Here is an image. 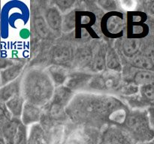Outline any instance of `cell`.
I'll return each instance as SVG.
<instances>
[{
	"label": "cell",
	"mask_w": 154,
	"mask_h": 144,
	"mask_svg": "<svg viewBox=\"0 0 154 144\" xmlns=\"http://www.w3.org/2000/svg\"><path fill=\"white\" fill-rule=\"evenodd\" d=\"M129 62L133 67L138 68L140 70L154 71V64L147 53H138L133 58H130Z\"/></svg>",
	"instance_id": "obj_15"
},
{
	"label": "cell",
	"mask_w": 154,
	"mask_h": 144,
	"mask_svg": "<svg viewBox=\"0 0 154 144\" xmlns=\"http://www.w3.org/2000/svg\"><path fill=\"white\" fill-rule=\"evenodd\" d=\"M42 112L38 106L29 102H25L22 113V122L25 125L37 122L40 120Z\"/></svg>",
	"instance_id": "obj_7"
},
{
	"label": "cell",
	"mask_w": 154,
	"mask_h": 144,
	"mask_svg": "<svg viewBox=\"0 0 154 144\" xmlns=\"http://www.w3.org/2000/svg\"><path fill=\"white\" fill-rule=\"evenodd\" d=\"M140 94L143 101L146 105H151L154 103V84L142 86L140 87Z\"/></svg>",
	"instance_id": "obj_25"
},
{
	"label": "cell",
	"mask_w": 154,
	"mask_h": 144,
	"mask_svg": "<svg viewBox=\"0 0 154 144\" xmlns=\"http://www.w3.org/2000/svg\"><path fill=\"white\" fill-rule=\"evenodd\" d=\"M106 67L109 70L120 72L121 70V62L118 54L113 48H110L107 50L106 54Z\"/></svg>",
	"instance_id": "obj_23"
},
{
	"label": "cell",
	"mask_w": 154,
	"mask_h": 144,
	"mask_svg": "<svg viewBox=\"0 0 154 144\" xmlns=\"http://www.w3.org/2000/svg\"><path fill=\"white\" fill-rule=\"evenodd\" d=\"M48 70H49L48 74L56 84L63 85L66 83L69 75H68L67 70L63 66L54 64L51 66Z\"/></svg>",
	"instance_id": "obj_18"
},
{
	"label": "cell",
	"mask_w": 154,
	"mask_h": 144,
	"mask_svg": "<svg viewBox=\"0 0 154 144\" xmlns=\"http://www.w3.org/2000/svg\"><path fill=\"white\" fill-rule=\"evenodd\" d=\"M103 80L105 90L118 89L121 85V74L120 72L109 70L101 74Z\"/></svg>",
	"instance_id": "obj_11"
},
{
	"label": "cell",
	"mask_w": 154,
	"mask_h": 144,
	"mask_svg": "<svg viewBox=\"0 0 154 144\" xmlns=\"http://www.w3.org/2000/svg\"><path fill=\"white\" fill-rule=\"evenodd\" d=\"M141 43L139 38H126L121 44L123 54L129 59L139 53Z\"/></svg>",
	"instance_id": "obj_14"
},
{
	"label": "cell",
	"mask_w": 154,
	"mask_h": 144,
	"mask_svg": "<svg viewBox=\"0 0 154 144\" xmlns=\"http://www.w3.org/2000/svg\"><path fill=\"white\" fill-rule=\"evenodd\" d=\"M75 24H76V13L75 11H72L68 14L63 19L62 29L64 32L72 31L75 28Z\"/></svg>",
	"instance_id": "obj_27"
},
{
	"label": "cell",
	"mask_w": 154,
	"mask_h": 144,
	"mask_svg": "<svg viewBox=\"0 0 154 144\" xmlns=\"http://www.w3.org/2000/svg\"><path fill=\"white\" fill-rule=\"evenodd\" d=\"M98 4L101 6L103 9L108 10V12L114 11L117 9L118 2L117 1H111V0H102V1L97 2Z\"/></svg>",
	"instance_id": "obj_28"
},
{
	"label": "cell",
	"mask_w": 154,
	"mask_h": 144,
	"mask_svg": "<svg viewBox=\"0 0 154 144\" xmlns=\"http://www.w3.org/2000/svg\"><path fill=\"white\" fill-rule=\"evenodd\" d=\"M107 51L104 46H99L95 52L93 51V61L91 68L95 72H102L106 66Z\"/></svg>",
	"instance_id": "obj_12"
},
{
	"label": "cell",
	"mask_w": 154,
	"mask_h": 144,
	"mask_svg": "<svg viewBox=\"0 0 154 144\" xmlns=\"http://www.w3.org/2000/svg\"><path fill=\"white\" fill-rule=\"evenodd\" d=\"M24 104L25 103H24L23 98L18 95L12 98L11 99L5 102V104L14 117L19 118L20 116H22Z\"/></svg>",
	"instance_id": "obj_21"
},
{
	"label": "cell",
	"mask_w": 154,
	"mask_h": 144,
	"mask_svg": "<svg viewBox=\"0 0 154 144\" xmlns=\"http://www.w3.org/2000/svg\"><path fill=\"white\" fill-rule=\"evenodd\" d=\"M20 123L17 118H14L2 126V134L5 144H14L15 136Z\"/></svg>",
	"instance_id": "obj_9"
},
{
	"label": "cell",
	"mask_w": 154,
	"mask_h": 144,
	"mask_svg": "<svg viewBox=\"0 0 154 144\" xmlns=\"http://www.w3.org/2000/svg\"><path fill=\"white\" fill-rule=\"evenodd\" d=\"M138 91H140L139 86L135 85V83H130L121 88L122 93L126 96H132Z\"/></svg>",
	"instance_id": "obj_29"
},
{
	"label": "cell",
	"mask_w": 154,
	"mask_h": 144,
	"mask_svg": "<svg viewBox=\"0 0 154 144\" xmlns=\"http://www.w3.org/2000/svg\"><path fill=\"white\" fill-rule=\"evenodd\" d=\"M72 58V52L70 48L66 46H57L53 52V60L56 64H67Z\"/></svg>",
	"instance_id": "obj_17"
},
{
	"label": "cell",
	"mask_w": 154,
	"mask_h": 144,
	"mask_svg": "<svg viewBox=\"0 0 154 144\" xmlns=\"http://www.w3.org/2000/svg\"><path fill=\"white\" fill-rule=\"evenodd\" d=\"M14 144H29L26 126L23 122H21L18 127L17 132L15 136Z\"/></svg>",
	"instance_id": "obj_26"
},
{
	"label": "cell",
	"mask_w": 154,
	"mask_h": 144,
	"mask_svg": "<svg viewBox=\"0 0 154 144\" xmlns=\"http://www.w3.org/2000/svg\"><path fill=\"white\" fill-rule=\"evenodd\" d=\"M22 93L26 102L42 106L54 97V86L49 74L38 70H29L23 77Z\"/></svg>",
	"instance_id": "obj_1"
},
{
	"label": "cell",
	"mask_w": 154,
	"mask_h": 144,
	"mask_svg": "<svg viewBox=\"0 0 154 144\" xmlns=\"http://www.w3.org/2000/svg\"><path fill=\"white\" fill-rule=\"evenodd\" d=\"M141 144H154L153 142H147V143H141Z\"/></svg>",
	"instance_id": "obj_34"
},
{
	"label": "cell",
	"mask_w": 154,
	"mask_h": 144,
	"mask_svg": "<svg viewBox=\"0 0 154 144\" xmlns=\"http://www.w3.org/2000/svg\"><path fill=\"white\" fill-rule=\"evenodd\" d=\"M45 20L50 28L54 31H60L63 27V19L61 13L57 7H51L45 14Z\"/></svg>",
	"instance_id": "obj_10"
},
{
	"label": "cell",
	"mask_w": 154,
	"mask_h": 144,
	"mask_svg": "<svg viewBox=\"0 0 154 144\" xmlns=\"http://www.w3.org/2000/svg\"><path fill=\"white\" fill-rule=\"evenodd\" d=\"M20 80H14L7 85L2 86L1 88V100L2 103H5L15 96L19 95Z\"/></svg>",
	"instance_id": "obj_19"
},
{
	"label": "cell",
	"mask_w": 154,
	"mask_h": 144,
	"mask_svg": "<svg viewBox=\"0 0 154 144\" xmlns=\"http://www.w3.org/2000/svg\"><path fill=\"white\" fill-rule=\"evenodd\" d=\"M92 78H93V76L88 74L76 72V73L69 75L65 84H66V86L70 88L71 90L78 89L90 82Z\"/></svg>",
	"instance_id": "obj_8"
},
{
	"label": "cell",
	"mask_w": 154,
	"mask_h": 144,
	"mask_svg": "<svg viewBox=\"0 0 154 144\" xmlns=\"http://www.w3.org/2000/svg\"><path fill=\"white\" fill-rule=\"evenodd\" d=\"M148 113L149 116H150V122H151L152 126H153V129H154V103L153 104H151L150 106L148 109Z\"/></svg>",
	"instance_id": "obj_32"
},
{
	"label": "cell",
	"mask_w": 154,
	"mask_h": 144,
	"mask_svg": "<svg viewBox=\"0 0 154 144\" xmlns=\"http://www.w3.org/2000/svg\"><path fill=\"white\" fill-rule=\"evenodd\" d=\"M23 65L22 64H15L6 68L1 72V82L2 86L7 85L13 81L16 80V78L20 74L23 70Z\"/></svg>",
	"instance_id": "obj_13"
},
{
	"label": "cell",
	"mask_w": 154,
	"mask_h": 144,
	"mask_svg": "<svg viewBox=\"0 0 154 144\" xmlns=\"http://www.w3.org/2000/svg\"><path fill=\"white\" fill-rule=\"evenodd\" d=\"M119 3L125 10H132L136 6V2L135 1H123Z\"/></svg>",
	"instance_id": "obj_31"
},
{
	"label": "cell",
	"mask_w": 154,
	"mask_h": 144,
	"mask_svg": "<svg viewBox=\"0 0 154 144\" xmlns=\"http://www.w3.org/2000/svg\"><path fill=\"white\" fill-rule=\"evenodd\" d=\"M93 61V51L88 48H81L75 56V62L78 68H85L91 65Z\"/></svg>",
	"instance_id": "obj_20"
},
{
	"label": "cell",
	"mask_w": 154,
	"mask_h": 144,
	"mask_svg": "<svg viewBox=\"0 0 154 144\" xmlns=\"http://www.w3.org/2000/svg\"><path fill=\"white\" fill-rule=\"evenodd\" d=\"M126 131L134 140L141 143L154 139V129L147 110H134L129 113L124 124Z\"/></svg>",
	"instance_id": "obj_3"
},
{
	"label": "cell",
	"mask_w": 154,
	"mask_h": 144,
	"mask_svg": "<svg viewBox=\"0 0 154 144\" xmlns=\"http://www.w3.org/2000/svg\"><path fill=\"white\" fill-rule=\"evenodd\" d=\"M134 140L128 132L117 128H111L104 132L99 144H133Z\"/></svg>",
	"instance_id": "obj_5"
},
{
	"label": "cell",
	"mask_w": 154,
	"mask_h": 144,
	"mask_svg": "<svg viewBox=\"0 0 154 144\" xmlns=\"http://www.w3.org/2000/svg\"><path fill=\"white\" fill-rule=\"evenodd\" d=\"M72 90L66 86H60L55 90L53 103L66 106L70 103L72 99Z\"/></svg>",
	"instance_id": "obj_16"
},
{
	"label": "cell",
	"mask_w": 154,
	"mask_h": 144,
	"mask_svg": "<svg viewBox=\"0 0 154 144\" xmlns=\"http://www.w3.org/2000/svg\"><path fill=\"white\" fill-rule=\"evenodd\" d=\"M146 18V15L141 12L130 11L128 14V33L138 38L144 37L148 32V27L144 23Z\"/></svg>",
	"instance_id": "obj_6"
},
{
	"label": "cell",
	"mask_w": 154,
	"mask_h": 144,
	"mask_svg": "<svg viewBox=\"0 0 154 144\" xmlns=\"http://www.w3.org/2000/svg\"><path fill=\"white\" fill-rule=\"evenodd\" d=\"M75 3V1H69V0H59V1L55 2V4L58 7V9L62 12H66L69 10L71 8L73 7Z\"/></svg>",
	"instance_id": "obj_30"
},
{
	"label": "cell",
	"mask_w": 154,
	"mask_h": 144,
	"mask_svg": "<svg viewBox=\"0 0 154 144\" xmlns=\"http://www.w3.org/2000/svg\"><path fill=\"white\" fill-rule=\"evenodd\" d=\"M123 14L117 11L108 12L102 17L101 27L104 34L110 38L120 37L124 28Z\"/></svg>",
	"instance_id": "obj_4"
},
{
	"label": "cell",
	"mask_w": 154,
	"mask_h": 144,
	"mask_svg": "<svg viewBox=\"0 0 154 144\" xmlns=\"http://www.w3.org/2000/svg\"><path fill=\"white\" fill-rule=\"evenodd\" d=\"M132 82L138 86L154 84V71L138 70L134 74Z\"/></svg>",
	"instance_id": "obj_22"
},
{
	"label": "cell",
	"mask_w": 154,
	"mask_h": 144,
	"mask_svg": "<svg viewBox=\"0 0 154 144\" xmlns=\"http://www.w3.org/2000/svg\"><path fill=\"white\" fill-rule=\"evenodd\" d=\"M149 10H150V11L151 12L152 14H154V2H150V6H149Z\"/></svg>",
	"instance_id": "obj_33"
},
{
	"label": "cell",
	"mask_w": 154,
	"mask_h": 144,
	"mask_svg": "<svg viewBox=\"0 0 154 144\" xmlns=\"http://www.w3.org/2000/svg\"><path fill=\"white\" fill-rule=\"evenodd\" d=\"M34 26L38 35L42 38H48L50 35V27L48 26L46 20L42 16H36L34 20Z\"/></svg>",
	"instance_id": "obj_24"
},
{
	"label": "cell",
	"mask_w": 154,
	"mask_h": 144,
	"mask_svg": "<svg viewBox=\"0 0 154 144\" xmlns=\"http://www.w3.org/2000/svg\"><path fill=\"white\" fill-rule=\"evenodd\" d=\"M68 115L78 122H90L105 118L102 95L79 94L74 97L66 110Z\"/></svg>",
	"instance_id": "obj_2"
}]
</instances>
